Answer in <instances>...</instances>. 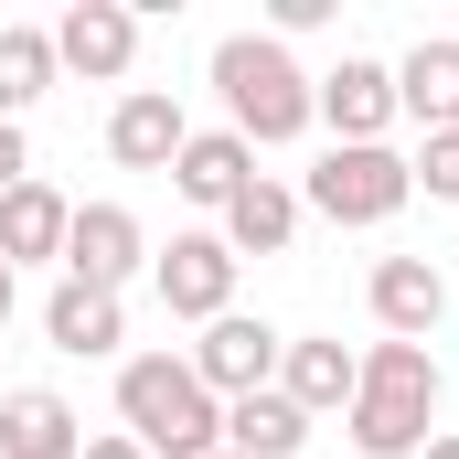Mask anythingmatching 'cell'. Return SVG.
<instances>
[{"label": "cell", "mask_w": 459, "mask_h": 459, "mask_svg": "<svg viewBox=\"0 0 459 459\" xmlns=\"http://www.w3.org/2000/svg\"><path fill=\"white\" fill-rule=\"evenodd\" d=\"M11 310H22V267H0V321H11Z\"/></svg>", "instance_id": "cell-24"}, {"label": "cell", "mask_w": 459, "mask_h": 459, "mask_svg": "<svg viewBox=\"0 0 459 459\" xmlns=\"http://www.w3.org/2000/svg\"><path fill=\"white\" fill-rule=\"evenodd\" d=\"M65 225H75V204H65L54 182H11V193H0V267L65 256Z\"/></svg>", "instance_id": "cell-16"}, {"label": "cell", "mask_w": 459, "mask_h": 459, "mask_svg": "<svg viewBox=\"0 0 459 459\" xmlns=\"http://www.w3.org/2000/svg\"><path fill=\"white\" fill-rule=\"evenodd\" d=\"M117 417L150 459H214L225 449V406L204 395V374L182 352H128L117 363Z\"/></svg>", "instance_id": "cell-2"}, {"label": "cell", "mask_w": 459, "mask_h": 459, "mask_svg": "<svg viewBox=\"0 0 459 459\" xmlns=\"http://www.w3.org/2000/svg\"><path fill=\"white\" fill-rule=\"evenodd\" d=\"M65 65H54V32L43 22H0V117L22 128V108H43V86H54Z\"/></svg>", "instance_id": "cell-20"}, {"label": "cell", "mask_w": 459, "mask_h": 459, "mask_svg": "<svg viewBox=\"0 0 459 459\" xmlns=\"http://www.w3.org/2000/svg\"><path fill=\"white\" fill-rule=\"evenodd\" d=\"M86 459H150V449H139L128 428H108V438H86Z\"/></svg>", "instance_id": "cell-23"}, {"label": "cell", "mask_w": 459, "mask_h": 459, "mask_svg": "<svg viewBox=\"0 0 459 459\" xmlns=\"http://www.w3.org/2000/svg\"><path fill=\"white\" fill-rule=\"evenodd\" d=\"M395 117H417V128H459V32H428V43L395 65Z\"/></svg>", "instance_id": "cell-15"}, {"label": "cell", "mask_w": 459, "mask_h": 459, "mask_svg": "<svg viewBox=\"0 0 459 459\" xmlns=\"http://www.w3.org/2000/svg\"><path fill=\"white\" fill-rule=\"evenodd\" d=\"M310 108H321V128H332V150H374V139L395 128V65L342 54L332 75H310Z\"/></svg>", "instance_id": "cell-7"}, {"label": "cell", "mask_w": 459, "mask_h": 459, "mask_svg": "<svg viewBox=\"0 0 459 459\" xmlns=\"http://www.w3.org/2000/svg\"><path fill=\"white\" fill-rule=\"evenodd\" d=\"M54 32V65H75V75H97V86H117L128 65H139V11L128 0H75L65 22H43Z\"/></svg>", "instance_id": "cell-9"}, {"label": "cell", "mask_w": 459, "mask_h": 459, "mask_svg": "<svg viewBox=\"0 0 459 459\" xmlns=\"http://www.w3.org/2000/svg\"><path fill=\"white\" fill-rule=\"evenodd\" d=\"M225 449L235 459H299V449H310V417H299L278 385H267V395H235V406H225Z\"/></svg>", "instance_id": "cell-18"}, {"label": "cell", "mask_w": 459, "mask_h": 459, "mask_svg": "<svg viewBox=\"0 0 459 459\" xmlns=\"http://www.w3.org/2000/svg\"><path fill=\"white\" fill-rule=\"evenodd\" d=\"M363 299H374V321H385V342H428V332L449 321V278H438L428 256H385Z\"/></svg>", "instance_id": "cell-11"}, {"label": "cell", "mask_w": 459, "mask_h": 459, "mask_svg": "<svg viewBox=\"0 0 459 459\" xmlns=\"http://www.w3.org/2000/svg\"><path fill=\"white\" fill-rule=\"evenodd\" d=\"M139 256H150V235L128 204H75V225H65V278H86V289H128L139 278Z\"/></svg>", "instance_id": "cell-8"}, {"label": "cell", "mask_w": 459, "mask_h": 459, "mask_svg": "<svg viewBox=\"0 0 459 459\" xmlns=\"http://www.w3.org/2000/svg\"><path fill=\"white\" fill-rule=\"evenodd\" d=\"M417 459H459V438H449V428H438V438H428V449H417Z\"/></svg>", "instance_id": "cell-25"}, {"label": "cell", "mask_w": 459, "mask_h": 459, "mask_svg": "<svg viewBox=\"0 0 459 459\" xmlns=\"http://www.w3.org/2000/svg\"><path fill=\"white\" fill-rule=\"evenodd\" d=\"M214 86H225V128L246 150H278V139H299V128L321 117L299 54H289L278 32H225V43H214Z\"/></svg>", "instance_id": "cell-3"}, {"label": "cell", "mask_w": 459, "mask_h": 459, "mask_svg": "<svg viewBox=\"0 0 459 459\" xmlns=\"http://www.w3.org/2000/svg\"><path fill=\"white\" fill-rule=\"evenodd\" d=\"M214 235H225L235 256H278V246L299 235V193L256 171V182H246V193H235V204H225V225H214Z\"/></svg>", "instance_id": "cell-19"}, {"label": "cell", "mask_w": 459, "mask_h": 459, "mask_svg": "<svg viewBox=\"0 0 459 459\" xmlns=\"http://www.w3.org/2000/svg\"><path fill=\"white\" fill-rule=\"evenodd\" d=\"M0 459H86L75 406H65L54 385H11V395H0Z\"/></svg>", "instance_id": "cell-13"}, {"label": "cell", "mask_w": 459, "mask_h": 459, "mask_svg": "<svg viewBox=\"0 0 459 459\" xmlns=\"http://www.w3.org/2000/svg\"><path fill=\"white\" fill-rule=\"evenodd\" d=\"M278 332H267V321H246V310H225V321H204V342L182 352V363H193V374H204V395H214V406H235V395H267V385H278Z\"/></svg>", "instance_id": "cell-6"}, {"label": "cell", "mask_w": 459, "mask_h": 459, "mask_svg": "<svg viewBox=\"0 0 459 459\" xmlns=\"http://www.w3.org/2000/svg\"><path fill=\"white\" fill-rule=\"evenodd\" d=\"M352 449L363 459H417L438 438V352L428 342H374L363 352V385H352L342 406Z\"/></svg>", "instance_id": "cell-1"}, {"label": "cell", "mask_w": 459, "mask_h": 459, "mask_svg": "<svg viewBox=\"0 0 459 459\" xmlns=\"http://www.w3.org/2000/svg\"><path fill=\"white\" fill-rule=\"evenodd\" d=\"M43 342H54V352H75V363H97V352H117V342H128V310H117L108 289L65 278V289L43 299Z\"/></svg>", "instance_id": "cell-14"}, {"label": "cell", "mask_w": 459, "mask_h": 459, "mask_svg": "<svg viewBox=\"0 0 459 459\" xmlns=\"http://www.w3.org/2000/svg\"><path fill=\"white\" fill-rule=\"evenodd\" d=\"M11 182H32V139H22V128L0 117V193H11Z\"/></svg>", "instance_id": "cell-22"}, {"label": "cell", "mask_w": 459, "mask_h": 459, "mask_svg": "<svg viewBox=\"0 0 459 459\" xmlns=\"http://www.w3.org/2000/svg\"><path fill=\"white\" fill-rule=\"evenodd\" d=\"M406 193H417V182H406V150H385V139H374V150H321V171H310V193H299V204H310V214H332V225H395V214H406Z\"/></svg>", "instance_id": "cell-4"}, {"label": "cell", "mask_w": 459, "mask_h": 459, "mask_svg": "<svg viewBox=\"0 0 459 459\" xmlns=\"http://www.w3.org/2000/svg\"><path fill=\"white\" fill-rule=\"evenodd\" d=\"M182 139H193V117H182L171 86H128V97L108 108V160L117 171H171Z\"/></svg>", "instance_id": "cell-10"}, {"label": "cell", "mask_w": 459, "mask_h": 459, "mask_svg": "<svg viewBox=\"0 0 459 459\" xmlns=\"http://www.w3.org/2000/svg\"><path fill=\"white\" fill-rule=\"evenodd\" d=\"M406 182H417L428 204H459V128H428V139H417V160H406Z\"/></svg>", "instance_id": "cell-21"}, {"label": "cell", "mask_w": 459, "mask_h": 459, "mask_svg": "<svg viewBox=\"0 0 459 459\" xmlns=\"http://www.w3.org/2000/svg\"><path fill=\"white\" fill-rule=\"evenodd\" d=\"M352 385H363V352H342V342H289V352H278V395H289L299 417L352 406Z\"/></svg>", "instance_id": "cell-17"}, {"label": "cell", "mask_w": 459, "mask_h": 459, "mask_svg": "<svg viewBox=\"0 0 459 459\" xmlns=\"http://www.w3.org/2000/svg\"><path fill=\"white\" fill-rule=\"evenodd\" d=\"M235 267H246V256H235L225 235H171V246H160V256H150V278H160V310H171V321H225L235 310Z\"/></svg>", "instance_id": "cell-5"}, {"label": "cell", "mask_w": 459, "mask_h": 459, "mask_svg": "<svg viewBox=\"0 0 459 459\" xmlns=\"http://www.w3.org/2000/svg\"><path fill=\"white\" fill-rule=\"evenodd\" d=\"M246 182H256V150H246L235 128H193V139H182V160H171V193H182V204H204V214H225Z\"/></svg>", "instance_id": "cell-12"}, {"label": "cell", "mask_w": 459, "mask_h": 459, "mask_svg": "<svg viewBox=\"0 0 459 459\" xmlns=\"http://www.w3.org/2000/svg\"><path fill=\"white\" fill-rule=\"evenodd\" d=\"M214 459H235V449H214Z\"/></svg>", "instance_id": "cell-26"}]
</instances>
